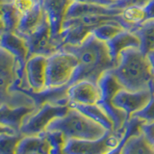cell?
<instances>
[{"instance_id": "obj_20", "label": "cell", "mask_w": 154, "mask_h": 154, "mask_svg": "<svg viewBox=\"0 0 154 154\" xmlns=\"http://www.w3.org/2000/svg\"><path fill=\"white\" fill-rule=\"evenodd\" d=\"M97 85L100 90V101H112L115 95L123 89L112 69L104 72L99 78Z\"/></svg>"}, {"instance_id": "obj_38", "label": "cell", "mask_w": 154, "mask_h": 154, "mask_svg": "<svg viewBox=\"0 0 154 154\" xmlns=\"http://www.w3.org/2000/svg\"><path fill=\"white\" fill-rule=\"evenodd\" d=\"M2 2H12V0H1Z\"/></svg>"}, {"instance_id": "obj_15", "label": "cell", "mask_w": 154, "mask_h": 154, "mask_svg": "<svg viewBox=\"0 0 154 154\" xmlns=\"http://www.w3.org/2000/svg\"><path fill=\"white\" fill-rule=\"evenodd\" d=\"M0 47L17 59L18 65L25 67L28 58V48L25 40L14 32H4L0 37Z\"/></svg>"}, {"instance_id": "obj_19", "label": "cell", "mask_w": 154, "mask_h": 154, "mask_svg": "<svg viewBox=\"0 0 154 154\" xmlns=\"http://www.w3.org/2000/svg\"><path fill=\"white\" fill-rule=\"evenodd\" d=\"M45 16V12L42 8V4L37 2L32 10L20 17V20L14 33L22 38L29 35L42 23Z\"/></svg>"}, {"instance_id": "obj_6", "label": "cell", "mask_w": 154, "mask_h": 154, "mask_svg": "<svg viewBox=\"0 0 154 154\" xmlns=\"http://www.w3.org/2000/svg\"><path fill=\"white\" fill-rule=\"evenodd\" d=\"M125 132V125L119 130H107L98 140L67 139L64 152L66 154H107L118 146Z\"/></svg>"}, {"instance_id": "obj_13", "label": "cell", "mask_w": 154, "mask_h": 154, "mask_svg": "<svg viewBox=\"0 0 154 154\" xmlns=\"http://www.w3.org/2000/svg\"><path fill=\"white\" fill-rule=\"evenodd\" d=\"M47 57L42 55H33L25 63V78L29 87L34 91L45 89Z\"/></svg>"}, {"instance_id": "obj_5", "label": "cell", "mask_w": 154, "mask_h": 154, "mask_svg": "<svg viewBox=\"0 0 154 154\" xmlns=\"http://www.w3.org/2000/svg\"><path fill=\"white\" fill-rule=\"evenodd\" d=\"M77 66V58L66 50H58L48 56L46 61L45 88H57L67 85Z\"/></svg>"}, {"instance_id": "obj_7", "label": "cell", "mask_w": 154, "mask_h": 154, "mask_svg": "<svg viewBox=\"0 0 154 154\" xmlns=\"http://www.w3.org/2000/svg\"><path fill=\"white\" fill-rule=\"evenodd\" d=\"M69 109V105L45 103L24 119L19 133L23 136H36L45 132L51 122L55 119L64 117Z\"/></svg>"}, {"instance_id": "obj_29", "label": "cell", "mask_w": 154, "mask_h": 154, "mask_svg": "<svg viewBox=\"0 0 154 154\" xmlns=\"http://www.w3.org/2000/svg\"><path fill=\"white\" fill-rule=\"evenodd\" d=\"M132 116H136V117L143 119L146 123L154 122V91H152L151 98L148 101V103L146 105V107H143L142 110L138 111L137 113H135Z\"/></svg>"}, {"instance_id": "obj_36", "label": "cell", "mask_w": 154, "mask_h": 154, "mask_svg": "<svg viewBox=\"0 0 154 154\" xmlns=\"http://www.w3.org/2000/svg\"><path fill=\"white\" fill-rule=\"evenodd\" d=\"M5 32L4 30V26L2 23V19H1V1H0V37L2 36V34Z\"/></svg>"}, {"instance_id": "obj_41", "label": "cell", "mask_w": 154, "mask_h": 154, "mask_svg": "<svg viewBox=\"0 0 154 154\" xmlns=\"http://www.w3.org/2000/svg\"><path fill=\"white\" fill-rule=\"evenodd\" d=\"M0 1H1V0H0ZM1 2H2V1H1Z\"/></svg>"}, {"instance_id": "obj_26", "label": "cell", "mask_w": 154, "mask_h": 154, "mask_svg": "<svg viewBox=\"0 0 154 154\" xmlns=\"http://www.w3.org/2000/svg\"><path fill=\"white\" fill-rule=\"evenodd\" d=\"M123 29L124 28L119 23H105L94 28L91 34L99 41L107 42L112 40L115 36H117Z\"/></svg>"}, {"instance_id": "obj_32", "label": "cell", "mask_w": 154, "mask_h": 154, "mask_svg": "<svg viewBox=\"0 0 154 154\" xmlns=\"http://www.w3.org/2000/svg\"><path fill=\"white\" fill-rule=\"evenodd\" d=\"M143 132L146 136V138L154 144V122L152 123H143Z\"/></svg>"}, {"instance_id": "obj_28", "label": "cell", "mask_w": 154, "mask_h": 154, "mask_svg": "<svg viewBox=\"0 0 154 154\" xmlns=\"http://www.w3.org/2000/svg\"><path fill=\"white\" fill-rule=\"evenodd\" d=\"M45 136L50 143L49 154H66L64 147L66 138L61 131H45Z\"/></svg>"}, {"instance_id": "obj_10", "label": "cell", "mask_w": 154, "mask_h": 154, "mask_svg": "<svg viewBox=\"0 0 154 154\" xmlns=\"http://www.w3.org/2000/svg\"><path fill=\"white\" fill-rule=\"evenodd\" d=\"M72 2H73L72 0H43L42 2V8L46 14L50 25L51 40L55 48V43L62 31L67 9L69 8Z\"/></svg>"}, {"instance_id": "obj_40", "label": "cell", "mask_w": 154, "mask_h": 154, "mask_svg": "<svg viewBox=\"0 0 154 154\" xmlns=\"http://www.w3.org/2000/svg\"><path fill=\"white\" fill-rule=\"evenodd\" d=\"M114 1H115V2H116V1H117V0H114Z\"/></svg>"}, {"instance_id": "obj_37", "label": "cell", "mask_w": 154, "mask_h": 154, "mask_svg": "<svg viewBox=\"0 0 154 154\" xmlns=\"http://www.w3.org/2000/svg\"><path fill=\"white\" fill-rule=\"evenodd\" d=\"M150 90H151L152 91H154V81L152 82V84H151V86H150Z\"/></svg>"}, {"instance_id": "obj_1", "label": "cell", "mask_w": 154, "mask_h": 154, "mask_svg": "<svg viewBox=\"0 0 154 154\" xmlns=\"http://www.w3.org/2000/svg\"><path fill=\"white\" fill-rule=\"evenodd\" d=\"M60 50L73 54L78 61V66L67 84L69 86L80 80H88L97 84L104 72L117 66L110 55L106 42L99 41L91 33L80 45H65Z\"/></svg>"}, {"instance_id": "obj_35", "label": "cell", "mask_w": 154, "mask_h": 154, "mask_svg": "<svg viewBox=\"0 0 154 154\" xmlns=\"http://www.w3.org/2000/svg\"><path fill=\"white\" fill-rule=\"evenodd\" d=\"M146 55H147V58H148L149 63H150L152 72H153V74H154V50H153V51H150L149 53H147Z\"/></svg>"}, {"instance_id": "obj_23", "label": "cell", "mask_w": 154, "mask_h": 154, "mask_svg": "<svg viewBox=\"0 0 154 154\" xmlns=\"http://www.w3.org/2000/svg\"><path fill=\"white\" fill-rule=\"evenodd\" d=\"M138 36L141 42V49L143 53H149L154 50V19L144 21L132 31Z\"/></svg>"}, {"instance_id": "obj_8", "label": "cell", "mask_w": 154, "mask_h": 154, "mask_svg": "<svg viewBox=\"0 0 154 154\" xmlns=\"http://www.w3.org/2000/svg\"><path fill=\"white\" fill-rule=\"evenodd\" d=\"M23 38L28 48V58L33 55L48 57L57 51L52 43L50 25L46 14L40 25L29 35L24 36Z\"/></svg>"}, {"instance_id": "obj_4", "label": "cell", "mask_w": 154, "mask_h": 154, "mask_svg": "<svg viewBox=\"0 0 154 154\" xmlns=\"http://www.w3.org/2000/svg\"><path fill=\"white\" fill-rule=\"evenodd\" d=\"M18 63L9 52L0 47V107L35 106L34 101L23 93H13L12 87L17 78Z\"/></svg>"}, {"instance_id": "obj_33", "label": "cell", "mask_w": 154, "mask_h": 154, "mask_svg": "<svg viewBox=\"0 0 154 154\" xmlns=\"http://www.w3.org/2000/svg\"><path fill=\"white\" fill-rule=\"evenodd\" d=\"M73 2H80V3H91V4H98L103 5V6L112 7L114 6V0H72Z\"/></svg>"}, {"instance_id": "obj_22", "label": "cell", "mask_w": 154, "mask_h": 154, "mask_svg": "<svg viewBox=\"0 0 154 154\" xmlns=\"http://www.w3.org/2000/svg\"><path fill=\"white\" fill-rule=\"evenodd\" d=\"M122 154H154V144L142 132L128 140Z\"/></svg>"}, {"instance_id": "obj_2", "label": "cell", "mask_w": 154, "mask_h": 154, "mask_svg": "<svg viewBox=\"0 0 154 154\" xmlns=\"http://www.w3.org/2000/svg\"><path fill=\"white\" fill-rule=\"evenodd\" d=\"M112 71L123 89L131 91L149 90L154 81L147 55L140 48H128L122 51Z\"/></svg>"}, {"instance_id": "obj_24", "label": "cell", "mask_w": 154, "mask_h": 154, "mask_svg": "<svg viewBox=\"0 0 154 154\" xmlns=\"http://www.w3.org/2000/svg\"><path fill=\"white\" fill-rule=\"evenodd\" d=\"M20 17L12 2H1V19L5 32L16 31Z\"/></svg>"}, {"instance_id": "obj_25", "label": "cell", "mask_w": 154, "mask_h": 154, "mask_svg": "<svg viewBox=\"0 0 154 154\" xmlns=\"http://www.w3.org/2000/svg\"><path fill=\"white\" fill-rule=\"evenodd\" d=\"M97 104L102 109L108 118L113 122L114 131L122 128L127 120V115L123 110L118 108L113 104L112 101H98Z\"/></svg>"}, {"instance_id": "obj_27", "label": "cell", "mask_w": 154, "mask_h": 154, "mask_svg": "<svg viewBox=\"0 0 154 154\" xmlns=\"http://www.w3.org/2000/svg\"><path fill=\"white\" fill-rule=\"evenodd\" d=\"M24 136L20 133L0 135V154H16L19 141Z\"/></svg>"}, {"instance_id": "obj_30", "label": "cell", "mask_w": 154, "mask_h": 154, "mask_svg": "<svg viewBox=\"0 0 154 154\" xmlns=\"http://www.w3.org/2000/svg\"><path fill=\"white\" fill-rule=\"evenodd\" d=\"M151 0H117L113 8L123 10L128 7H143Z\"/></svg>"}, {"instance_id": "obj_9", "label": "cell", "mask_w": 154, "mask_h": 154, "mask_svg": "<svg viewBox=\"0 0 154 154\" xmlns=\"http://www.w3.org/2000/svg\"><path fill=\"white\" fill-rule=\"evenodd\" d=\"M151 90H143L131 91L122 89L115 95L112 102L118 108L123 110L127 115V119L132 115L142 110L151 98Z\"/></svg>"}, {"instance_id": "obj_34", "label": "cell", "mask_w": 154, "mask_h": 154, "mask_svg": "<svg viewBox=\"0 0 154 154\" xmlns=\"http://www.w3.org/2000/svg\"><path fill=\"white\" fill-rule=\"evenodd\" d=\"M17 132L11 127L4 126V125H0V135L1 134H16Z\"/></svg>"}, {"instance_id": "obj_18", "label": "cell", "mask_w": 154, "mask_h": 154, "mask_svg": "<svg viewBox=\"0 0 154 154\" xmlns=\"http://www.w3.org/2000/svg\"><path fill=\"white\" fill-rule=\"evenodd\" d=\"M50 143L45 131L36 136H24L19 141L16 154H49Z\"/></svg>"}, {"instance_id": "obj_16", "label": "cell", "mask_w": 154, "mask_h": 154, "mask_svg": "<svg viewBox=\"0 0 154 154\" xmlns=\"http://www.w3.org/2000/svg\"><path fill=\"white\" fill-rule=\"evenodd\" d=\"M36 110H38L36 106L10 107L8 105H3L0 107V125L11 127L18 133L24 119Z\"/></svg>"}, {"instance_id": "obj_3", "label": "cell", "mask_w": 154, "mask_h": 154, "mask_svg": "<svg viewBox=\"0 0 154 154\" xmlns=\"http://www.w3.org/2000/svg\"><path fill=\"white\" fill-rule=\"evenodd\" d=\"M46 131H61L66 139L98 140L104 136L107 130L78 110L70 107L64 117L51 122Z\"/></svg>"}, {"instance_id": "obj_39", "label": "cell", "mask_w": 154, "mask_h": 154, "mask_svg": "<svg viewBox=\"0 0 154 154\" xmlns=\"http://www.w3.org/2000/svg\"><path fill=\"white\" fill-rule=\"evenodd\" d=\"M37 1H38V2H40V3H42V2L43 1V0H37Z\"/></svg>"}, {"instance_id": "obj_21", "label": "cell", "mask_w": 154, "mask_h": 154, "mask_svg": "<svg viewBox=\"0 0 154 154\" xmlns=\"http://www.w3.org/2000/svg\"><path fill=\"white\" fill-rule=\"evenodd\" d=\"M69 105L71 108L78 110L79 112L84 114L91 119L94 120L95 122L102 125L106 130H114L113 122L108 118V116L105 114L104 111L101 109L97 104L82 105V104H76V103H69Z\"/></svg>"}, {"instance_id": "obj_14", "label": "cell", "mask_w": 154, "mask_h": 154, "mask_svg": "<svg viewBox=\"0 0 154 154\" xmlns=\"http://www.w3.org/2000/svg\"><path fill=\"white\" fill-rule=\"evenodd\" d=\"M122 10L98 4L72 2L67 9L66 19L88 16H117L122 14Z\"/></svg>"}, {"instance_id": "obj_12", "label": "cell", "mask_w": 154, "mask_h": 154, "mask_svg": "<svg viewBox=\"0 0 154 154\" xmlns=\"http://www.w3.org/2000/svg\"><path fill=\"white\" fill-rule=\"evenodd\" d=\"M67 88L65 85L57 88H45L40 91H34L30 87L19 90V93H23L28 95L34 101L36 107L38 109L45 103H51L55 105H69V100L67 97Z\"/></svg>"}, {"instance_id": "obj_31", "label": "cell", "mask_w": 154, "mask_h": 154, "mask_svg": "<svg viewBox=\"0 0 154 154\" xmlns=\"http://www.w3.org/2000/svg\"><path fill=\"white\" fill-rule=\"evenodd\" d=\"M37 2V0H12V3L17 10V12L20 14V16H23L32 10Z\"/></svg>"}, {"instance_id": "obj_11", "label": "cell", "mask_w": 154, "mask_h": 154, "mask_svg": "<svg viewBox=\"0 0 154 154\" xmlns=\"http://www.w3.org/2000/svg\"><path fill=\"white\" fill-rule=\"evenodd\" d=\"M69 103L82 105L96 104L100 100V90L96 83L88 80H80L67 88Z\"/></svg>"}, {"instance_id": "obj_17", "label": "cell", "mask_w": 154, "mask_h": 154, "mask_svg": "<svg viewBox=\"0 0 154 154\" xmlns=\"http://www.w3.org/2000/svg\"><path fill=\"white\" fill-rule=\"evenodd\" d=\"M106 45L108 46L111 57L113 58L116 64H118L120 53L128 48H140L141 42H140L138 36L134 32L123 29L112 40L106 42Z\"/></svg>"}]
</instances>
